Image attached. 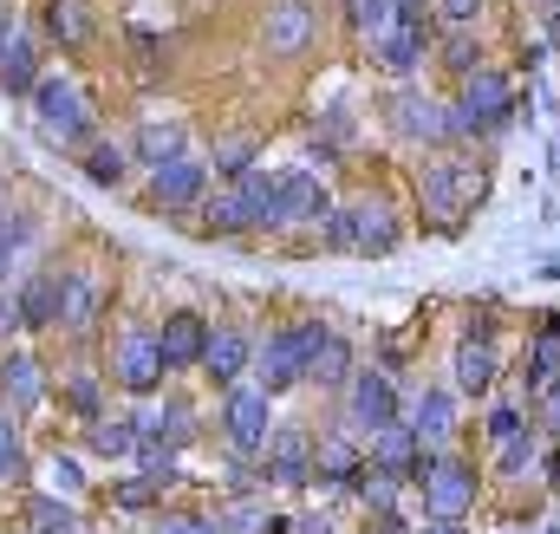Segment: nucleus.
Segmentation results:
<instances>
[{"mask_svg":"<svg viewBox=\"0 0 560 534\" xmlns=\"http://www.w3.org/2000/svg\"><path fill=\"white\" fill-rule=\"evenodd\" d=\"M326 333H332V326L313 313V320H300V326L275 333L268 346H255V379H261V392H268V398L293 392V385L306 379V365H313V352L326 346Z\"/></svg>","mask_w":560,"mask_h":534,"instance_id":"nucleus-1","label":"nucleus"},{"mask_svg":"<svg viewBox=\"0 0 560 534\" xmlns=\"http://www.w3.org/2000/svg\"><path fill=\"white\" fill-rule=\"evenodd\" d=\"M515 112H522V105H515V79H509L502 66H476V72L463 79V98H456V112H450V131L456 137L502 131Z\"/></svg>","mask_w":560,"mask_h":534,"instance_id":"nucleus-2","label":"nucleus"},{"mask_svg":"<svg viewBox=\"0 0 560 534\" xmlns=\"http://www.w3.org/2000/svg\"><path fill=\"white\" fill-rule=\"evenodd\" d=\"M405 242L398 216L385 202H352V209H332L326 216V248H346V255H392Z\"/></svg>","mask_w":560,"mask_h":534,"instance_id":"nucleus-3","label":"nucleus"},{"mask_svg":"<svg viewBox=\"0 0 560 534\" xmlns=\"http://www.w3.org/2000/svg\"><path fill=\"white\" fill-rule=\"evenodd\" d=\"M33 118H39V137H46V143H59V150H72V143H85V137H92V112H85L79 85H72V79H59V72H46V79L33 85Z\"/></svg>","mask_w":560,"mask_h":534,"instance_id":"nucleus-4","label":"nucleus"},{"mask_svg":"<svg viewBox=\"0 0 560 534\" xmlns=\"http://www.w3.org/2000/svg\"><path fill=\"white\" fill-rule=\"evenodd\" d=\"M222 437L242 456H261L275 443V398L261 385H229V398H222Z\"/></svg>","mask_w":560,"mask_h":534,"instance_id":"nucleus-5","label":"nucleus"},{"mask_svg":"<svg viewBox=\"0 0 560 534\" xmlns=\"http://www.w3.org/2000/svg\"><path fill=\"white\" fill-rule=\"evenodd\" d=\"M423 489V509H430V522H463L469 509H476V469L469 463H450V456H436V469L418 483Z\"/></svg>","mask_w":560,"mask_h":534,"instance_id":"nucleus-6","label":"nucleus"},{"mask_svg":"<svg viewBox=\"0 0 560 534\" xmlns=\"http://www.w3.org/2000/svg\"><path fill=\"white\" fill-rule=\"evenodd\" d=\"M423 46H430V26H423L418 7L405 0V7H398V26L372 39V59H378V66H385L392 79H411V72L423 66Z\"/></svg>","mask_w":560,"mask_h":534,"instance_id":"nucleus-7","label":"nucleus"},{"mask_svg":"<svg viewBox=\"0 0 560 534\" xmlns=\"http://www.w3.org/2000/svg\"><path fill=\"white\" fill-rule=\"evenodd\" d=\"M346 410H352V430H365V437H378V430L405 423L398 385H392L385 372H359V379H352V392H346Z\"/></svg>","mask_w":560,"mask_h":534,"instance_id":"nucleus-8","label":"nucleus"},{"mask_svg":"<svg viewBox=\"0 0 560 534\" xmlns=\"http://www.w3.org/2000/svg\"><path fill=\"white\" fill-rule=\"evenodd\" d=\"M372 469H385V476H398V483H423V476L436 469V456L423 450V437L411 423H392V430L372 437Z\"/></svg>","mask_w":560,"mask_h":534,"instance_id":"nucleus-9","label":"nucleus"},{"mask_svg":"<svg viewBox=\"0 0 560 534\" xmlns=\"http://www.w3.org/2000/svg\"><path fill=\"white\" fill-rule=\"evenodd\" d=\"M418 196H423V209H430V216L456 222V216L469 209V196H476V176H469L463 163H423Z\"/></svg>","mask_w":560,"mask_h":534,"instance_id":"nucleus-10","label":"nucleus"},{"mask_svg":"<svg viewBox=\"0 0 560 534\" xmlns=\"http://www.w3.org/2000/svg\"><path fill=\"white\" fill-rule=\"evenodd\" d=\"M170 379V365H163V346H156V333H125L118 339V385L125 392H156Z\"/></svg>","mask_w":560,"mask_h":534,"instance_id":"nucleus-11","label":"nucleus"},{"mask_svg":"<svg viewBox=\"0 0 560 534\" xmlns=\"http://www.w3.org/2000/svg\"><path fill=\"white\" fill-rule=\"evenodd\" d=\"M202 189H209V163H196V156H176V163L150 170V202H156L163 216H170V209L202 202Z\"/></svg>","mask_w":560,"mask_h":534,"instance_id":"nucleus-12","label":"nucleus"},{"mask_svg":"<svg viewBox=\"0 0 560 534\" xmlns=\"http://www.w3.org/2000/svg\"><path fill=\"white\" fill-rule=\"evenodd\" d=\"M209 320L202 313H170L163 326H156V346H163V365L170 372H189V365H202V352H209Z\"/></svg>","mask_w":560,"mask_h":534,"instance_id":"nucleus-13","label":"nucleus"},{"mask_svg":"<svg viewBox=\"0 0 560 534\" xmlns=\"http://www.w3.org/2000/svg\"><path fill=\"white\" fill-rule=\"evenodd\" d=\"M39 79H46V72H39V46H33V33L7 26V33H0V92H7V98H33Z\"/></svg>","mask_w":560,"mask_h":534,"instance_id":"nucleus-14","label":"nucleus"},{"mask_svg":"<svg viewBox=\"0 0 560 534\" xmlns=\"http://www.w3.org/2000/svg\"><path fill=\"white\" fill-rule=\"evenodd\" d=\"M332 216V196L313 170H280V222H319L326 229Z\"/></svg>","mask_w":560,"mask_h":534,"instance_id":"nucleus-15","label":"nucleus"},{"mask_svg":"<svg viewBox=\"0 0 560 534\" xmlns=\"http://www.w3.org/2000/svg\"><path fill=\"white\" fill-rule=\"evenodd\" d=\"M202 372L215 385H242V372H255V339L242 326H215L209 333V352H202Z\"/></svg>","mask_w":560,"mask_h":534,"instance_id":"nucleus-16","label":"nucleus"},{"mask_svg":"<svg viewBox=\"0 0 560 534\" xmlns=\"http://www.w3.org/2000/svg\"><path fill=\"white\" fill-rule=\"evenodd\" d=\"M268 476H275V483H306V476H319V450H313L300 430H275V443H268Z\"/></svg>","mask_w":560,"mask_h":534,"instance_id":"nucleus-17","label":"nucleus"},{"mask_svg":"<svg viewBox=\"0 0 560 534\" xmlns=\"http://www.w3.org/2000/svg\"><path fill=\"white\" fill-rule=\"evenodd\" d=\"M0 398H7V410H33V404L46 398L39 359H26V352H7V359H0Z\"/></svg>","mask_w":560,"mask_h":534,"instance_id":"nucleus-18","label":"nucleus"},{"mask_svg":"<svg viewBox=\"0 0 560 534\" xmlns=\"http://www.w3.org/2000/svg\"><path fill=\"white\" fill-rule=\"evenodd\" d=\"M39 20H46V39L66 46V53H79L92 39V0H46Z\"/></svg>","mask_w":560,"mask_h":534,"instance_id":"nucleus-19","label":"nucleus"},{"mask_svg":"<svg viewBox=\"0 0 560 534\" xmlns=\"http://www.w3.org/2000/svg\"><path fill=\"white\" fill-rule=\"evenodd\" d=\"M59 300H66V274H33L20 287V326H59Z\"/></svg>","mask_w":560,"mask_h":534,"instance_id":"nucleus-20","label":"nucleus"},{"mask_svg":"<svg viewBox=\"0 0 560 534\" xmlns=\"http://www.w3.org/2000/svg\"><path fill=\"white\" fill-rule=\"evenodd\" d=\"M495 372H502V359H495V339H463L456 346V392H489L495 385Z\"/></svg>","mask_w":560,"mask_h":534,"instance_id":"nucleus-21","label":"nucleus"},{"mask_svg":"<svg viewBox=\"0 0 560 534\" xmlns=\"http://www.w3.org/2000/svg\"><path fill=\"white\" fill-rule=\"evenodd\" d=\"M548 326L535 333V346H528V392L541 398L548 385H560V313H541Z\"/></svg>","mask_w":560,"mask_h":534,"instance_id":"nucleus-22","label":"nucleus"},{"mask_svg":"<svg viewBox=\"0 0 560 534\" xmlns=\"http://www.w3.org/2000/svg\"><path fill=\"white\" fill-rule=\"evenodd\" d=\"M392 125H398L405 137H423V143H443V137H450L443 105H430V98H418V92H405V98L392 105Z\"/></svg>","mask_w":560,"mask_h":534,"instance_id":"nucleus-23","label":"nucleus"},{"mask_svg":"<svg viewBox=\"0 0 560 534\" xmlns=\"http://www.w3.org/2000/svg\"><path fill=\"white\" fill-rule=\"evenodd\" d=\"M98 306H105V287H98L92 274H66V300H59V326H72V333H85V326L98 320Z\"/></svg>","mask_w":560,"mask_h":534,"instance_id":"nucleus-24","label":"nucleus"},{"mask_svg":"<svg viewBox=\"0 0 560 534\" xmlns=\"http://www.w3.org/2000/svg\"><path fill=\"white\" fill-rule=\"evenodd\" d=\"M313 39V7L306 0H287L268 13V53H300Z\"/></svg>","mask_w":560,"mask_h":534,"instance_id":"nucleus-25","label":"nucleus"},{"mask_svg":"<svg viewBox=\"0 0 560 534\" xmlns=\"http://www.w3.org/2000/svg\"><path fill=\"white\" fill-rule=\"evenodd\" d=\"M131 150H138V163H150V170L189 156V150H183V125H143V131L131 137Z\"/></svg>","mask_w":560,"mask_h":534,"instance_id":"nucleus-26","label":"nucleus"},{"mask_svg":"<svg viewBox=\"0 0 560 534\" xmlns=\"http://www.w3.org/2000/svg\"><path fill=\"white\" fill-rule=\"evenodd\" d=\"M411 417H418L411 430H418L423 443H443V437H450V423H456V398L430 385V392H423V398H418V410H411Z\"/></svg>","mask_w":560,"mask_h":534,"instance_id":"nucleus-27","label":"nucleus"},{"mask_svg":"<svg viewBox=\"0 0 560 534\" xmlns=\"http://www.w3.org/2000/svg\"><path fill=\"white\" fill-rule=\"evenodd\" d=\"M85 176H92L98 189H118V183L131 176V150H125V143H85Z\"/></svg>","mask_w":560,"mask_h":534,"instance_id":"nucleus-28","label":"nucleus"},{"mask_svg":"<svg viewBox=\"0 0 560 534\" xmlns=\"http://www.w3.org/2000/svg\"><path fill=\"white\" fill-rule=\"evenodd\" d=\"M306 379H313V385H346V379H352V346H346L339 333H326V346L313 352Z\"/></svg>","mask_w":560,"mask_h":534,"instance_id":"nucleus-29","label":"nucleus"},{"mask_svg":"<svg viewBox=\"0 0 560 534\" xmlns=\"http://www.w3.org/2000/svg\"><path fill=\"white\" fill-rule=\"evenodd\" d=\"M138 417H98V423H92V450H98V456H131V450H138Z\"/></svg>","mask_w":560,"mask_h":534,"instance_id":"nucleus-30","label":"nucleus"},{"mask_svg":"<svg viewBox=\"0 0 560 534\" xmlns=\"http://www.w3.org/2000/svg\"><path fill=\"white\" fill-rule=\"evenodd\" d=\"M319 476H326V483H359L365 463H359V450H352L346 437H326V443H319Z\"/></svg>","mask_w":560,"mask_h":534,"instance_id":"nucleus-31","label":"nucleus"},{"mask_svg":"<svg viewBox=\"0 0 560 534\" xmlns=\"http://www.w3.org/2000/svg\"><path fill=\"white\" fill-rule=\"evenodd\" d=\"M202 216H209V222H202V229H209V235H242V229H255V222H248V209H242V196H235V189H229V196H215V202H209V209H202Z\"/></svg>","mask_w":560,"mask_h":534,"instance_id":"nucleus-32","label":"nucleus"},{"mask_svg":"<svg viewBox=\"0 0 560 534\" xmlns=\"http://www.w3.org/2000/svg\"><path fill=\"white\" fill-rule=\"evenodd\" d=\"M502 456H495V469L502 476H522V469H535V437L522 430V437H509V443H495Z\"/></svg>","mask_w":560,"mask_h":534,"instance_id":"nucleus-33","label":"nucleus"},{"mask_svg":"<svg viewBox=\"0 0 560 534\" xmlns=\"http://www.w3.org/2000/svg\"><path fill=\"white\" fill-rule=\"evenodd\" d=\"M476 59H482V53H476V39H469V26H456V33H450V46H443V66L469 79V72H476Z\"/></svg>","mask_w":560,"mask_h":534,"instance_id":"nucleus-34","label":"nucleus"},{"mask_svg":"<svg viewBox=\"0 0 560 534\" xmlns=\"http://www.w3.org/2000/svg\"><path fill=\"white\" fill-rule=\"evenodd\" d=\"M482 430H489V443H509V437H522L528 423H522V410H515V404H495V410L482 417Z\"/></svg>","mask_w":560,"mask_h":534,"instance_id":"nucleus-35","label":"nucleus"},{"mask_svg":"<svg viewBox=\"0 0 560 534\" xmlns=\"http://www.w3.org/2000/svg\"><path fill=\"white\" fill-rule=\"evenodd\" d=\"M20 469H26V456H20V423L0 417V483H13Z\"/></svg>","mask_w":560,"mask_h":534,"instance_id":"nucleus-36","label":"nucleus"},{"mask_svg":"<svg viewBox=\"0 0 560 534\" xmlns=\"http://www.w3.org/2000/svg\"><path fill=\"white\" fill-rule=\"evenodd\" d=\"M33 522H39V534H72V509L39 496V502H33Z\"/></svg>","mask_w":560,"mask_h":534,"instance_id":"nucleus-37","label":"nucleus"},{"mask_svg":"<svg viewBox=\"0 0 560 534\" xmlns=\"http://www.w3.org/2000/svg\"><path fill=\"white\" fill-rule=\"evenodd\" d=\"M476 13H482V0H436V20L456 33V26H476Z\"/></svg>","mask_w":560,"mask_h":534,"instance_id":"nucleus-38","label":"nucleus"},{"mask_svg":"<svg viewBox=\"0 0 560 534\" xmlns=\"http://www.w3.org/2000/svg\"><path fill=\"white\" fill-rule=\"evenodd\" d=\"M156 496H163V483L143 476V483H125V489H118V509H143V502H156Z\"/></svg>","mask_w":560,"mask_h":534,"instance_id":"nucleus-39","label":"nucleus"},{"mask_svg":"<svg viewBox=\"0 0 560 534\" xmlns=\"http://www.w3.org/2000/svg\"><path fill=\"white\" fill-rule=\"evenodd\" d=\"M52 483H59L66 496H79V463H72V456H52Z\"/></svg>","mask_w":560,"mask_h":534,"instance_id":"nucleus-40","label":"nucleus"},{"mask_svg":"<svg viewBox=\"0 0 560 534\" xmlns=\"http://www.w3.org/2000/svg\"><path fill=\"white\" fill-rule=\"evenodd\" d=\"M163 534H215V522H202V515H176V522H163Z\"/></svg>","mask_w":560,"mask_h":534,"instance_id":"nucleus-41","label":"nucleus"},{"mask_svg":"<svg viewBox=\"0 0 560 534\" xmlns=\"http://www.w3.org/2000/svg\"><path fill=\"white\" fill-rule=\"evenodd\" d=\"M541 417H548V430L560 437V385H548V392H541Z\"/></svg>","mask_w":560,"mask_h":534,"instance_id":"nucleus-42","label":"nucleus"},{"mask_svg":"<svg viewBox=\"0 0 560 534\" xmlns=\"http://www.w3.org/2000/svg\"><path fill=\"white\" fill-rule=\"evenodd\" d=\"M20 326V293H0V333H13Z\"/></svg>","mask_w":560,"mask_h":534,"instance_id":"nucleus-43","label":"nucleus"},{"mask_svg":"<svg viewBox=\"0 0 560 534\" xmlns=\"http://www.w3.org/2000/svg\"><path fill=\"white\" fill-rule=\"evenodd\" d=\"M300 534H332V522H326V515H306V522H300Z\"/></svg>","mask_w":560,"mask_h":534,"instance_id":"nucleus-44","label":"nucleus"},{"mask_svg":"<svg viewBox=\"0 0 560 534\" xmlns=\"http://www.w3.org/2000/svg\"><path fill=\"white\" fill-rule=\"evenodd\" d=\"M423 534H463V522H430Z\"/></svg>","mask_w":560,"mask_h":534,"instance_id":"nucleus-45","label":"nucleus"},{"mask_svg":"<svg viewBox=\"0 0 560 534\" xmlns=\"http://www.w3.org/2000/svg\"><path fill=\"white\" fill-rule=\"evenodd\" d=\"M548 534H560V529H548Z\"/></svg>","mask_w":560,"mask_h":534,"instance_id":"nucleus-46","label":"nucleus"},{"mask_svg":"<svg viewBox=\"0 0 560 534\" xmlns=\"http://www.w3.org/2000/svg\"><path fill=\"white\" fill-rule=\"evenodd\" d=\"M0 267H7V262H0Z\"/></svg>","mask_w":560,"mask_h":534,"instance_id":"nucleus-47","label":"nucleus"}]
</instances>
